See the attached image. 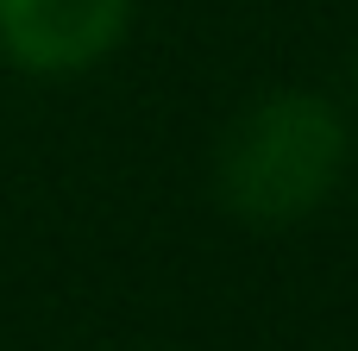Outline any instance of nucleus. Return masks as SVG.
<instances>
[{"mask_svg":"<svg viewBox=\"0 0 358 351\" xmlns=\"http://www.w3.org/2000/svg\"><path fill=\"white\" fill-rule=\"evenodd\" d=\"M346 163V126L315 94H271L220 144V195L258 226L302 220Z\"/></svg>","mask_w":358,"mask_h":351,"instance_id":"1","label":"nucleus"},{"mask_svg":"<svg viewBox=\"0 0 358 351\" xmlns=\"http://www.w3.org/2000/svg\"><path fill=\"white\" fill-rule=\"evenodd\" d=\"M120 31L126 0H0V50L44 75L101 63Z\"/></svg>","mask_w":358,"mask_h":351,"instance_id":"2","label":"nucleus"},{"mask_svg":"<svg viewBox=\"0 0 358 351\" xmlns=\"http://www.w3.org/2000/svg\"><path fill=\"white\" fill-rule=\"evenodd\" d=\"M352 82H358V69H352Z\"/></svg>","mask_w":358,"mask_h":351,"instance_id":"3","label":"nucleus"}]
</instances>
